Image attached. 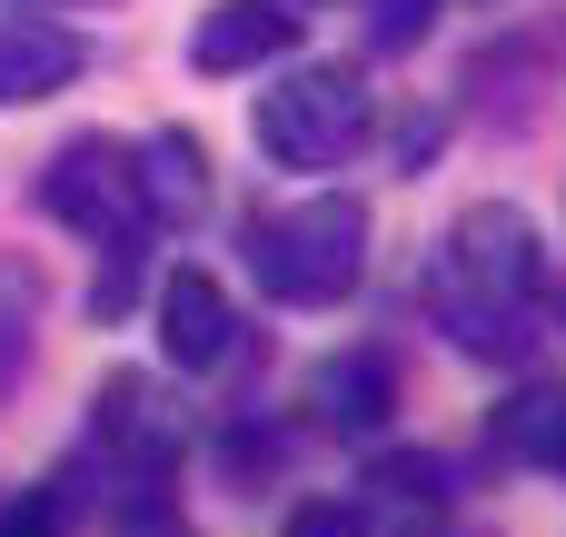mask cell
<instances>
[{
  "instance_id": "cell-4",
  "label": "cell",
  "mask_w": 566,
  "mask_h": 537,
  "mask_svg": "<svg viewBox=\"0 0 566 537\" xmlns=\"http://www.w3.org/2000/svg\"><path fill=\"white\" fill-rule=\"evenodd\" d=\"M90 458H99V478L119 488V498H99L119 528H159V518H179L169 478H179V458H189V419H179L169 379H149V369H109V379L90 389Z\"/></svg>"
},
{
  "instance_id": "cell-11",
  "label": "cell",
  "mask_w": 566,
  "mask_h": 537,
  "mask_svg": "<svg viewBox=\"0 0 566 537\" xmlns=\"http://www.w3.org/2000/svg\"><path fill=\"white\" fill-rule=\"evenodd\" d=\"M488 448H497V458H517V468L566 478V389H517V399L488 419Z\"/></svg>"
},
{
  "instance_id": "cell-18",
  "label": "cell",
  "mask_w": 566,
  "mask_h": 537,
  "mask_svg": "<svg viewBox=\"0 0 566 537\" xmlns=\"http://www.w3.org/2000/svg\"><path fill=\"white\" fill-rule=\"evenodd\" d=\"M428 149H438V120H408V130H398V159H408V169H418V159H428Z\"/></svg>"
},
{
  "instance_id": "cell-7",
  "label": "cell",
  "mask_w": 566,
  "mask_h": 537,
  "mask_svg": "<svg viewBox=\"0 0 566 537\" xmlns=\"http://www.w3.org/2000/svg\"><path fill=\"white\" fill-rule=\"evenodd\" d=\"M398 409H408V389H398V349H378V339L328 349V359L308 369V419H318L328 438H348V448L388 438V428H398Z\"/></svg>"
},
{
  "instance_id": "cell-5",
  "label": "cell",
  "mask_w": 566,
  "mask_h": 537,
  "mask_svg": "<svg viewBox=\"0 0 566 537\" xmlns=\"http://www.w3.org/2000/svg\"><path fill=\"white\" fill-rule=\"evenodd\" d=\"M368 130H378V90H368L358 60H298V50H289V70H279V80L259 90V110H249L259 159H269V169H298V179L358 159Z\"/></svg>"
},
{
  "instance_id": "cell-17",
  "label": "cell",
  "mask_w": 566,
  "mask_h": 537,
  "mask_svg": "<svg viewBox=\"0 0 566 537\" xmlns=\"http://www.w3.org/2000/svg\"><path fill=\"white\" fill-rule=\"evenodd\" d=\"M289 537H368V508L358 498H308V508H289Z\"/></svg>"
},
{
  "instance_id": "cell-6",
  "label": "cell",
  "mask_w": 566,
  "mask_h": 537,
  "mask_svg": "<svg viewBox=\"0 0 566 537\" xmlns=\"http://www.w3.org/2000/svg\"><path fill=\"white\" fill-rule=\"evenodd\" d=\"M149 319H159V359H169L179 379H219V369H239V349H249L239 299H229L209 269H189V259L149 289Z\"/></svg>"
},
{
  "instance_id": "cell-16",
  "label": "cell",
  "mask_w": 566,
  "mask_h": 537,
  "mask_svg": "<svg viewBox=\"0 0 566 537\" xmlns=\"http://www.w3.org/2000/svg\"><path fill=\"white\" fill-rule=\"evenodd\" d=\"M279 458H289V448H279V428H249V419H239V428H229V448H219V468H229L239 488L279 478Z\"/></svg>"
},
{
  "instance_id": "cell-13",
  "label": "cell",
  "mask_w": 566,
  "mask_h": 537,
  "mask_svg": "<svg viewBox=\"0 0 566 537\" xmlns=\"http://www.w3.org/2000/svg\"><path fill=\"white\" fill-rule=\"evenodd\" d=\"M80 518H90V498H80L70 468H60V478H30V488L0 498V537H80Z\"/></svg>"
},
{
  "instance_id": "cell-12",
  "label": "cell",
  "mask_w": 566,
  "mask_h": 537,
  "mask_svg": "<svg viewBox=\"0 0 566 537\" xmlns=\"http://www.w3.org/2000/svg\"><path fill=\"white\" fill-rule=\"evenodd\" d=\"M30 349H40V269L0 249V399L30 379Z\"/></svg>"
},
{
  "instance_id": "cell-20",
  "label": "cell",
  "mask_w": 566,
  "mask_h": 537,
  "mask_svg": "<svg viewBox=\"0 0 566 537\" xmlns=\"http://www.w3.org/2000/svg\"><path fill=\"white\" fill-rule=\"evenodd\" d=\"M557 319H566V309H557Z\"/></svg>"
},
{
  "instance_id": "cell-14",
  "label": "cell",
  "mask_w": 566,
  "mask_h": 537,
  "mask_svg": "<svg viewBox=\"0 0 566 537\" xmlns=\"http://www.w3.org/2000/svg\"><path fill=\"white\" fill-rule=\"evenodd\" d=\"M368 498H378V508H448V458H428V448H378V438H368Z\"/></svg>"
},
{
  "instance_id": "cell-8",
  "label": "cell",
  "mask_w": 566,
  "mask_h": 537,
  "mask_svg": "<svg viewBox=\"0 0 566 537\" xmlns=\"http://www.w3.org/2000/svg\"><path fill=\"white\" fill-rule=\"evenodd\" d=\"M298 40H308L298 0H209L189 20V70L199 80H249V70H279Z\"/></svg>"
},
{
  "instance_id": "cell-10",
  "label": "cell",
  "mask_w": 566,
  "mask_h": 537,
  "mask_svg": "<svg viewBox=\"0 0 566 537\" xmlns=\"http://www.w3.org/2000/svg\"><path fill=\"white\" fill-rule=\"evenodd\" d=\"M129 179H139L149 229H199V219H209V149H199L189 130H149V140H129Z\"/></svg>"
},
{
  "instance_id": "cell-15",
  "label": "cell",
  "mask_w": 566,
  "mask_h": 537,
  "mask_svg": "<svg viewBox=\"0 0 566 537\" xmlns=\"http://www.w3.org/2000/svg\"><path fill=\"white\" fill-rule=\"evenodd\" d=\"M438 30V0H368V50H418Z\"/></svg>"
},
{
  "instance_id": "cell-19",
  "label": "cell",
  "mask_w": 566,
  "mask_h": 537,
  "mask_svg": "<svg viewBox=\"0 0 566 537\" xmlns=\"http://www.w3.org/2000/svg\"><path fill=\"white\" fill-rule=\"evenodd\" d=\"M10 10H40V0H10Z\"/></svg>"
},
{
  "instance_id": "cell-3",
  "label": "cell",
  "mask_w": 566,
  "mask_h": 537,
  "mask_svg": "<svg viewBox=\"0 0 566 537\" xmlns=\"http://www.w3.org/2000/svg\"><path fill=\"white\" fill-rule=\"evenodd\" d=\"M239 259H249L259 299H279V309H338L368 279V199L358 189H308L289 209H249Z\"/></svg>"
},
{
  "instance_id": "cell-9",
  "label": "cell",
  "mask_w": 566,
  "mask_h": 537,
  "mask_svg": "<svg viewBox=\"0 0 566 537\" xmlns=\"http://www.w3.org/2000/svg\"><path fill=\"white\" fill-rule=\"evenodd\" d=\"M90 70V40L50 10H0V110H40Z\"/></svg>"
},
{
  "instance_id": "cell-1",
  "label": "cell",
  "mask_w": 566,
  "mask_h": 537,
  "mask_svg": "<svg viewBox=\"0 0 566 537\" xmlns=\"http://www.w3.org/2000/svg\"><path fill=\"white\" fill-rule=\"evenodd\" d=\"M537 299H547V239L517 199H478L438 229L428 269H418V309L428 329H448V349L468 359H517L537 329Z\"/></svg>"
},
{
  "instance_id": "cell-2",
  "label": "cell",
  "mask_w": 566,
  "mask_h": 537,
  "mask_svg": "<svg viewBox=\"0 0 566 537\" xmlns=\"http://www.w3.org/2000/svg\"><path fill=\"white\" fill-rule=\"evenodd\" d=\"M40 209L99 249L90 319H129L139 269H149V239H159V229H149V209H139V179H129V140H99V130L60 140V149L40 159Z\"/></svg>"
}]
</instances>
